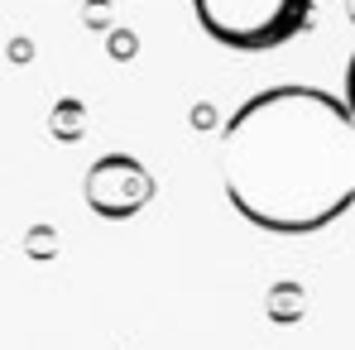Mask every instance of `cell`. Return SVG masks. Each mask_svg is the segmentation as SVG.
<instances>
[{
	"label": "cell",
	"instance_id": "cell-4",
	"mask_svg": "<svg viewBox=\"0 0 355 350\" xmlns=\"http://www.w3.org/2000/svg\"><path fill=\"white\" fill-rule=\"evenodd\" d=\"M346 106L355 111V53H351V62H346Z\"/></svg>",
	"mask_w": 355,
	"mask_h": 350
},
{
	"label": "cell",
	"instance_id": "cell-1",
	"mask_svg": "<svg viewBox=\"0 0 355 350\" xmlns=\"http://www.w3.org/2000/svg\"><path fill=\"white\" fill-rule=\"evenodd\" d=\"M221 182L254 231L317 235L355 207V111L322 87H264L221 130Z\"/></svg>",
	"mask_w": 355,
	"mask_h": 350
},
{
	"label": "cell",
	"instance_id": "cell-3",
	"mask_svg": "<svg viewBox=\"0 0 355 350\" xmlns=\"http://www.w3.org/2000/svg\"><path fill=\"white\" fill-rule=\"evenodd\" d=\"M87 207L106 221H130L135 211H144L154 202V177L139 159L130 154H101L92 168H87Z\"/></svg>",
	"mask_w": 355,
	"mask_h": 350
},
{
	"label": "cell",
	"instance_id": "cell-5",
	"mask_svg": "<svg viewBox=\"0 0 355 350\" xmlns=\"http://www.w3.org/2000/svg\"><path fill=\"white\" fill-rule=\"evenodd\" d=\"M346 10H351V19H355V0H346Z\"/></svg>",
	"mask_w": 355,
	"mask_h": 350
},
{
	"label": "cell",
	"instance_id": "cell-2",
	"mask_svg": "<svg viewBox=\"0 0 355 350\" xmlns=\"http://www.w3.org/2000/svg\"><path fill=\"white\" fill-rule=\"evenodd\" d=\"M192 15L221 49L269 53L307 29L312 0H192Z\"/></svg>",
	"mask_w": 355,
	"mask_h": 350
}]
</instances>
